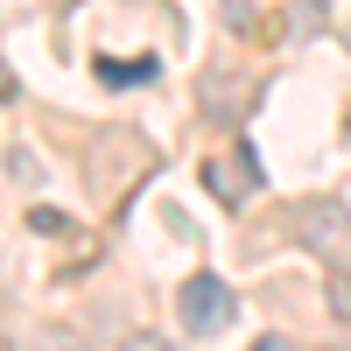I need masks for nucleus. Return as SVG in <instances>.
<instances>
[{"mask_svg": "<svg viewBox=\"0 0 351 351\" xmlns=\"http://www.w3.org/2000/svg\"><path fill=\"white\" fill-rule=\"evenodd\" d=\"M260 183H267V169H260V155H253V141H232V148H218V155H204V190H211L218 204H253L260 197Z\"/></svg>", "mask_w": 351, "mask_h": 351, "instance_id": "obj_2", "label": "nucleus"}, {"mask_svg": "<svg viewBox=\"0 0 351 351\" xmlns=\"http://www.w3.org/2000/svg\"><path fill=\"white\" fill-rule=\"evenodd\" d=\"M0 351H8V337H0Z\"/></svg>", "mask_w": 351, "mask_h": 351, "instance_id": "obj_12", "label": "nucleus"}, {"mask_svg": "<svg viewBox=\"0 0 351 351\" xmlns=\"http://www.w3.org/2000/svg\"><path fill=\"white\" fill-rule=\"evenodd\" d=\"M225 21L232 28H253V0H225Z\"/></svg>", "mask_w": 351, "mask_h": 351, "instance_id": "obj_9", "label": "nucleus"}, {"mask_svg": "<svg viewBox=\"0 0 351 351\" xmlns=\"http://www.w3.org/2000/svg\"><path fill=\"white\" fill-rule=\"evenodd\" d=\"M253 351H295V344H288V337H274V330H267V337H253Z\"/></svg>", "mask_w": 351, "mask_h": 351, "instance_id": "obj_11", "label": "nucleus"}, {"mask_svg": "<svg viewBox=\"0 0 351 351\" xmlns=\"http://www.w3.org/2000/svg\"><path fill=\"white\" fill-rule=\"evenodd\" d=\"M36 351H92V344L71 337V330H43V337H36Z\"/></svg>", "mask_w": 351, "mask_h": 351, "instance_id": "obj_7", "label": "nucleus"}, {"mask_svg": "<svg viewBox=\"0 0 351 351\" xmlns=\"http://www.w3.org/2000/svg\"><path fill=\"white\" fill-rule=\"evenodd\" d=\"M176 316H183L190 337H218V330H232V316H239V295H232L211 267H197L183 288H176Z\"/></svg>", "mask_w": 351, "mask_h": 351, "instance_id": "obj_1", "label": "nucleus"}, {"mask_svg": "<svg viewBox=\"0 0 351 351\" xmlns=\"http://www.w3.org/2000/svg\"><path fill=\"white\" fill-rule=\"evenodd\" d=\"M106 84H148L155 77V56H134V64H120V56H99V64H92Z\"/></svg>", "mask_w": 351, "mask_h": 351, "instance_id": "obj_4", "label": "nucleus"}, {"mask_svg": "<svg viewBox=\"0 0 351 351\" xmlns=\"http://www.w3.org/2000/svg\"><path fill=\"white\" fill-rule=\"evenodd\" d=\"M295 239L324 260V267H351V211L330 197H309L302 211H295Z\"/></svg>", "mask_w": 351, "mask_h": 351, "instance_id": "obj_3", "label": "nucleus"}, {"mask_svg": "<svg viewBox=\"0 0 351 351\" xmlns=\"http://www.w3.org/2000/svg\"><path fill=\"white\" fill-rule=\"evenodd\" d=\"M14 92H21V77H14V71H8V64H0V106H8V99H14Z\"/></svg>", "mask_w": 351, "mask_h": 351, "instance_id": "obj_10", "label": "nucleus"}, {"mask_svg": "<svg viewBox=\"0 0 351 351\" xmlns=\"http://www.w3.org/2000/svg\"><path fill=\"white\" fill-rule=\"evenodd\" d=\"M127 351H176V344H169V337H155V330H134V337H127Z\"/></svg>", "mask_w": 351, "mask_h": 351, "instance_id": "obj_8", "label": "nucleus"}, {"mask_svg": "<svg viewBox=\"0 0 351 351\" xmlns=\"http://www.w3.org/2000/svg\"><path fill=\"white\" fill-rule=\"evenodd\" d=\"M288 28H324V0H295V8H288Z\"/></svg>", "mask_w": 351, "mask_h": 351, "instance_id": "obj_6", "label": "nucleus"}, {"mask_svg": "<svg viewBox=\"0 0 351 351\" xmlns=\"http://www.w3.org/2000/svg\"><path fill=\"white\" fill-rule=\"evenodd\" d=\"M330 316L351 324V267H330Z\"/></svg>", "mask_w": 351, "mask_h": 351, "instance_id": "obj_5", "label": "nucleus"}]
</instances>
